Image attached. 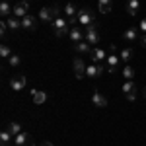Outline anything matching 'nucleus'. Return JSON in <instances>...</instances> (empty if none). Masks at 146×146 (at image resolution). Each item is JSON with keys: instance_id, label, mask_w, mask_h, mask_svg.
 Returning <instances> with one entry per match:
<instances>
[{"instance_id": "f257e3e1", "label": "nucleus", "mask_w": 146, "mask_h": 146, "mask_svg": "<svg viewBox=\"0 0 146 146\" xmlns=\"http://www.w3.org/2000/svg\"><path fill=\"white\" fill-rule=\"evenodd\" d=\"M60 8H41V12H39V20H43V22H49L53 23L56 20V18H60Z\"/></svg>"}, {"instance_id": "f03ea898", "label": "nucleus", "mask_w": 146, "mask_h": 146, "mask_svg": "<svg viewBox=\"0 0 146 146\" xmlns=\"http://www.w3.org/2000/svg\"><path fill=\"white\" fill-rule=\"evenodd\" d=\"M53 27H55V35H58V37H62V35L70 33V23H68L66 18H56L55 22H53Z\"/></svg>"}, {"instance_id": "7ed1b4c3", "label": "nucleus", "mask_w": 146, "mask_h": 146, "mask_svg": "<svg viewBox=\"0 0 146 146\" xmlns=\"http://www.w3.org/2000/svg\"><path fill=\"white\" fill-rule=\"evenodd\" d=\"M76 23H78L80 27H88V25H92V23H94V14H92L88 8H82V10H78Z\"/></svg>"}, {"instance_id": "20e7f679", "label": "nucleus", "mask_w": 146, "mask_h": 146, "mask_svg": "<svg viewBox=\"0 0 146 146\" xmlns=\"http://www.w3.org/2000/svg\"><path fill=\"white\" fill-rule=\"evenodd\" d=\"M84 39H86V41H88L92 47L100 43V31H98V25H96V23H92V25H88V27H86Z\"/></svg>"}, {"instance_id": "39448f33", "label": "nucleus", "mask_w": 146, "mask_h": 146, "mask_svg": "<svg viewBox=\"0 0 146 146\" xmlns=\"http://www.w3.org/2000/svg\"><path fill=\"white\" fill-rule=\"evenodd\" d=\"M25 86H27V78H25L23 74H18V76H14V78L10 80V88L14 92H22Z\"/></svg>"}, {"instance_id": "423d86ee", "label": "nucleus", "mask_w": 146, "mask_h": 146, "mask_svg": "<svg viewBox=\"0 0 146 146\" xmlns=\"http://www.w3.org/2000/svg\"><path fill=\"white\" fill-rule=\"evenodd\" d=\"M64 16H66V20H68V23L70 25H74L76 23V16H78V10H76V6L72 4V2H68L66 6H64Z\"/></svg>"}, {"instance_id": "0eeeda50", "label": "nucleus", "mask_w": 146, "mask_h": 146, "mask_svg": "<svg viewBox=\"0 0 146 146\" xmlns=\"http://www.w3.org/2000/svg\"><path fill=\"white\" fill-rule=\"evenodd\" d=\"M105 72V66L103 64H88L86 66V76H90V78H98Z\"/></svg>"}, {"instance_id": "6e6552de", "label": "nucleus", "mask_w": 146, "mask_h": 146, "mask_svg": "<svg viewBox=\"0 0 146 146\" xmlns=\"http://www.w3.org/2000/svg\"><path fill=\"white\" fill-rule=\"evenodd\" d=\"M14 144L16 146H35L31 136L27 135V133H20L18 136H14Z\"/></svg>"}, {"instance_id": "1a4fd4ad", "label": "nucleus", "mask_w": 146, "mask_h": 146, "mask_svg": "<svg viewBox=\"0 0 146 146\" xmlns=\"http://www.w3.org/2000/svg\"><path fill=\"white\" fill-rule=\"evenodd\" d=\"M72 66H74V74H76V78H78V80H82L84 76H86V64H84L82 58H74Z\"/></svg>"}, {"instance_id": "9d476101", "label": "nucleus", "mask_w": 146, "mask_h": 146, "mask_svg": "<svg viewBox=\"0 0 146 146\" xmlns=\"http://www.w3.org/2000/svg\"><path fill=\"white\" fill-rule=\"evenodd\" d=\"M27 12H29V4L23 0V2H20V4L14 6V14H12V16H16V18H25Z\"/></svg>"}, {"instance_id": "9b49d317", "label": "nucleus", "mask_w": 146, "mask_h": 146, "mask_svg": "<svg viewBox=\"0 0 146 146\" xmlns=\"http://www.w3.org/2000/svg\"><path fill=\"white\" fill-rule=\"evenodd\" d=\"M31 98H33V103H35V105H43V103L49 100L47 92H43V90H31Z\"/></svg>"}, {"instance_id": "f8f14e48", "label": "nucleus", "mask_w": 146, "mask_h": 146, "mask_svg": "<svg viewBox=\"0 0 146 146\" xmlns=\"http://www.w3.org/2000/svg\"><path fill=\"white\" fill-rule=\"evenodd\" d=\"M92 105H96V107H105L107 105V100H105V96L101 94V92H94L92 94Z\"/></svg>"}, {"instance_id": "ddd939ff", "label": "nucleus", "mask_w": 146, "mask_h": 146, "mask_svg": "<svg viewBox=\"0 0 146 146\" xmlns=\"http://www.w3.org/2000/svg\"><path fill=\"white\" fill-rule=\"evenodd\" d=\"M90 56H92V60H94V62H98V64H101V62L107 58V56H105V51L100 49V47H94V49H92V53H90Z\"/></svg>"}, {"instance_id": "4468645a", "label": "nucleus", "mask_w": 146, "mask_h": 146, "mask_svg": "<svg viewBox=\"0 0 146 146\" xmlns=\"http://www.w3.org/2000/svg\"><path fill=\"white\" fill-rule=\"evenodd\" d=\"M119 60H121V56H117V55H109L107 58H105V62H107V72H109V74H113V72L117 70Z\"/></svg>"}, {"instance_id": "2eb2a0df", "label": "nucleus", "mask_w": 146, "mask_h": 146, "mask_svg": "<svg viewBox=\"0 0 146 146\" xmlns=\"http://www.w3.org/2000/svg\"><path fill=\"white\" fill-rule=\"evenodd\" d=\"M92 49L94 47L84 39V41H78V43H74V51L78 53V55H86V53H92Z\"/></svg>"}, {"instance_id": "dca6fc26", "label": "nucleus", "mask_w": 146, "mask_h": 146, "mask_svg": "<svg viewBox=\"0 0 146 146\" xmlns=\"http://www.w3.org/2000/svg\"><path fill=\"white\" fill-rule=\"evenodd\" d=\"M35 25H37V22H35V18L31 16V14H27L25 18H22V27H23V29H27V31H33Z\"/></svg>"}, {"instance_id": "f3484780", "label": "nucleus", "mask_w": 146, "mask_h": 146, "mask_svg": "<svg viewBox=\"0 0 146 146\" xmlns=\"http://www.w3.org/2000/svg\"><path fill=\"white\" fill-rule=\"evenodd\" d=\"M123 39H125V41H129V43L136 41V39H138V29H136V27H127L125 33H123Z\"/></svg>"}, {"instance_id": "a211bd4d", "label": "nucleus", "mask_w": 146, "mask_h": 146, "mask_svg": "<svg viewBox=\"0 0 146 146\" xmlns=\"http://www.w3.org/2000/svg\"><path fill=\"white\" fill-rule=\"evenodd\" d=\"M70 39H72V43H78V41H84V31L80 29V27H70Z\"/></svg>"}, {"instance_id": "6ab92c4d", "label": "nucleus", "mask_w": 146, "mask_h": 146, "mask_svg": "<svg viewBox=\"0 0 146 146\" xmlns=\"http://www.w3.org/2000/svg\"><path fill=\"white\" fill-rule=\"evenodd\" d=\"M138 10H140V2H138V0H129V2H127V12H129V16H136Z\"/></svg>"}, {"instance_id": "aec40b11", "label": "nucleus", "mask_w": 146, "mask_h": 146, "mask_svg": "<svg viewBox=\"0 0 146 146\" xmlns=\"http://www.w3.org/2000/svg\"><path fill=\"white\" fill-rule=\"evenodd\" d=\"M6 131H10L12 136H18L20 133H22V125L18 123V121H10V123H8V127H6Z\"/></svg>"}, {"instance_id": "412c9836", "label": "nucleus", "mask_w": 146, "mask_h": 146, "mask_svg": "<svg viewBox=\"0 0 146 146\" xmlns=\"http://www.w3.org/2000/svg\"><path fill=\"white\" fill-rule=\"evenodd\" d=\"M0 14H2V16H12V14H14V8L10 6L8 0H2V2H0Z\"/></svg>"}, {"instance_id": "4be33fe9", "label": "nucleus", "mask_w": 146, "mask_h": 146, "mask_svg": "<svg viewBox=\"0 0 146 146\" xmlns=\"http://www.w3.org/2000/svg\"><path fill=\"white\" fill-rule=\"evenodd\" d=\"M121 90H123L125 96H127V94H133V92H136V84H135V80H127L123 86H121Z\"/></svg>"}, {"instance_id": "5701e85b", "label": "nucleus", "mask_w": 146, "mask_h": 146, "mask_svg": "<svg viewBox=\"0 0 146 146\" xmlns=\"http://www.w3.org/2000/svg\"><path fill=\"white\" fill-rule=\"evenodd\" d=\"M8 27H10L12 31L20 29V27H22V20H20V18H16V16H10V18H8Z\"/></svg>"}, {"instance_id": "b1692460", "label": "nucleus", "mask_w": 146, "mask_h": 146, "mask_svg": "<svg viewBox=\"0 0 146 146\" xmlns=\"http://www.w3.org/2000/svg\"><path fill=\"white\" fill-rule=\"evenodd\" d=\"M121 76H123L125 80H135V68L133 66H125L123 70H121Z\"/></svg>"}, {"instance_id": "393cba45", "label": "nucleus", "mask_w": 146, "mask_h": 146, "mask_svg": "<svg viewBox=\"0 0 146 146\" xmlns=\"http://www.w3.org/2000/svg\"><path fill=\"white\" fill-rule=\"evenodd\" d=\"M100 12L101 14H109L111 12V0H100Z\"/></svg>"}, {"instance_id": "a878e982", "label": "nucleus", "mask_w": 146, "mask_h": 146, "mask_svg": "<svg viewBox=\"0 0 146 146\" xmlns=\"http://www.w3.org/2000/svg\"><path fill=\"white\" fill-rule=\"evenodd\" d=\"M131 56H133V49H131V47L121 49V60H123V62H129V60H131Z\"/></svg>"}, {"instance_id": "bb28decb", "label": "nucleus", "mask_w": 146, "mask_h": 146, "mask_svg": "<svg viewBox=\"0 0 146 146\" xmlns=\"http://www.w3.org/2000/svg\"><path fill=\"white\" fill-rule=\"evenodd\" d=\"M0 56H2V58H10L12 56V51H10V47L6 45V43L0 47Z\"/></svg>"}, {"instance_id": "cd10ccee", "label": "nucleus", "mask_w": 146, "mask_h": 146, "mask_svg": "<svg viewBox=\"0 0 146 146\" xmlns=\"http://www.w3.org/2000/svg\"><path fill=\"white\" fill-rule=\"evenodd\" d=\"M10 140H12L10 131H2V133H0V142H2V144H8Z\"/></svg>"}, {"instance_id": "c85d7f7f", "label": "nucleus", "mask_w": 146, "mask_h": 146, "mask_svg": "<svg viewBox=\"0 0 146 146\" xmlns=\"http://www.w3.org/2000/svg\"><path fill=\"white\" fill-rule=\"evenodd\" d=\"M8 62H10L12 66H20V62H22V58H20L18 55H14V53H12V56L8 58Z\"/></svg>"}, {"instance_id": "c756f323", "label": "nucleus", "mask_w": 146, "mask_h": 146, "mask_svg": "<svg viewBox=\"0 0 146 146\" xmlns=\"http://www.w3.org/2000/svg\"><path fill=\"white\" fill-rule=\"evenodd\" d=\"M6 27H8V22H0V33H6Z\"/></svg>"}, {"instance_id": "7c9ffc66", "label": "nucleus", "mask_w": 146, "mask_h": 146, "mask_svg": "<svg viewBox=\"0 0 146 146\" xmlns=\"http://www.w3.org/2000/svg\"><path fill=\"white\" fill-rule=\"evenodd\" d=\"M138 27H140V31H144V33H146V18H144V20H140Z\"/></svg>"}, {"instance_id": "2f4dec72", "label": "nucleus", "mask_w": 146, "mask_h": 146, "mask_svg": "<svg viewBox=\"0 0 146 146\" xmlns=\"http://www.w3.org/2000/svg\"><path fill=\"white\" fill-rule=\"evenodd\" d=\"M127 100H129V101H135V100H136V92H133V94H127Z\"/></svg>"}, {"instance_id": "473e14b6", "label": "nucleus", "mask_w": 146, "mask_h": 146, "mask_svg": "<svg viewBox=\"0 0 146 146\" xmlns=\"http://www.w3.org/2000/svg\"><path fill=\"white\" fill-rule=\"evenodd\" d=\"M140 45L146 49V35H142V37H140Z\"/></svg>"}, {"instance_id": "72a5a7b5", "label": "nucleus", "mask_w": 146, "mask_h": 146, "mask_svg": "<svg viewBox=\"0 0 146 146\" xmlns=\"http://www.w3.org/2000/svg\"><path fill=\"white\" fill-rule=\"evenodd\" d=\"M43 146H55V144H53V142H45Z\"/></svg>"}, {"instance_id": "f704fd0d", "label": "nucleus", "mask_w": 146, "mask_h": 146, "mask_svg": "<svg viewBox=\"0 0 146 146\" xmlns=\"http://www.w3.org/2000/svg\"><path fill=\"white\" fill-rule=\"evenodd\" d=\"M142 94H144V98H146V88H144V92H142Z\"/></svg>"}, {"instance_id": "c9c22d12", "label": "nucleus", "mask_w": 146, "mask_h": 146, "mask_svg": "<svg viewBox=\"0 0 146 146\" xmlns=\"http://www.w3.org/2000/svg\"><path fill=\"white\" fill-rule=\"evenodd\" d=\"M2 146H8V144H2Z\"/></svg>"}, {"instance_id": "e433bc0d", "label": "nucleus", "mask_w": 146, "mask_h": 146, "mask_svg": "<svg viewBox=\"0 0 146 146\" xmlns=\"http://www.w3.org/2000/svg\"><path fill=\"white\" fill-rule=\"evenodd\" d=\"M25 2H29V0H25Z\"/></svg>"}]
</instances>
